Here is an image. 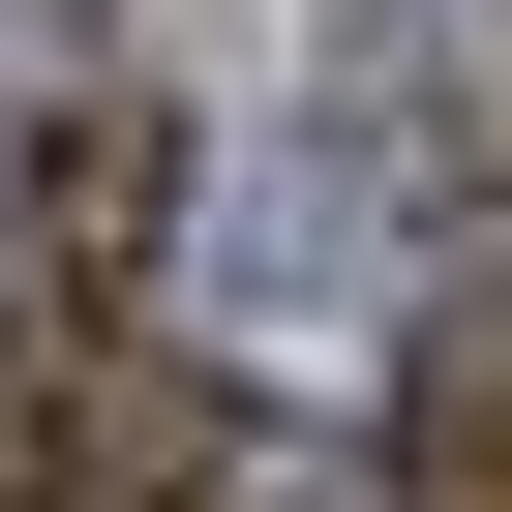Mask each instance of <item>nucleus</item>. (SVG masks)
<instances>
[{
  "label": "nucleus",
  "instance_id": "1",
  "mask_svg": "<svg viewBox=\"0 0 512 512\" xmlns=\"http://www.w3.org/2000/svg\"><path fill=\"white\" fill-rule=\"evenodd\" d=\"M0 512H211V392L181 362H0Z\"/></svg>",
  "mask_w": 512,
  "mask_h": 512
},
{
  "label": "nucleus",
  "instance_id": "2",
  "mask_svg": "<svg viewBox=\"0 0 512 512\" xmlns=\"http://www.w3.org/2000/svg\"><path fill=\"white\" fill-rule=\"evenodd\" d=\"M151 211H181V181H151V91H61V121H31V272H61V302L151 272Z\"/></svg>",
  "mask_w": 512,
  "mask_h": 512
},
{
  "label": "nucleus",
  "instance_id": "3",
  "mask_svg": "<svg viewBox=\"0 0 512 512\" xmlns=\"http://www.w3.org/2000/svg\"><path fill=\"white\" fill-rule=\"evenodd\" d=\"M392 512H512V302H452L392 362Z\"/></svg>",
  "mask_w": 512,
  "mask_h": 512
}]
</instances>
